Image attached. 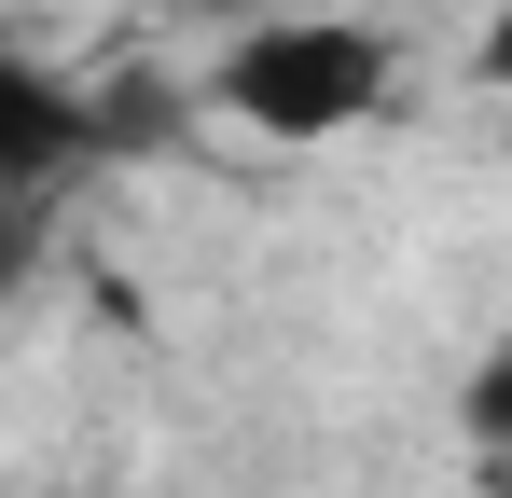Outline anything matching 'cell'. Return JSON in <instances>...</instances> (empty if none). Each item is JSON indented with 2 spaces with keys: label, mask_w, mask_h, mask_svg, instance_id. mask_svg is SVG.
Segmentation results:
<instances>
[{
  "label": "cell",
  "mask_w": 512,
  "mask_h": 498,
  "mask_svg": "<svg viewBox=\"0 0 512 498\" xmlns=\"http://www.w3.org/2000/svg\"><path fill=\"white\" fill-rule=\"evenodd\" d=\"M471 70H485V83H512V0L485 14V42H471Z\"/></svg>",
  "instance_id": "cell-3"
},
{
  "label": "cell",
  "mask_w": 512,
  "mask_h": 498,
  "mask_svg": "<svg viewBox=\"0 0 512 498\" xmlns=\"http://www.w3.org/2000/svg\"><path fill=\"white\" fill-rule=\"evenodd\" d=\"M388 97V42L374 28H250L222 56V111L263 139H333Z\"/></svg>",
  "instance_id": "cell-1"
},
{
  "label": "cell",
  "mask_w": 512,
  "mask_h": 498,
  "mask_svg": "<svg viewBox=\"0 0 512 498\" xmlns=\"http://www.w3.org/2000/svg\"><path fill=\"white\" fill-rule=\"evenodd\" d=\"M471 429H485V443H512V346L471 374Z\"/></svg>",
  "instance_id": "cell-2"
},
{
  "label": "cell",
  "mask_w": 512,
  "mask_h": 498,
  "mask_svg": "<svg viewBox=\"0 0 512 498\" xmlns=\"http://www.w3.org/2000/svg\"><path fill=\"white\" fill-rule=\"evenodd\" d=\"M471 498H512V443H485V457H471Z\"/></svg>",
  "instance_id": "cell-4"
}]
</instances>
